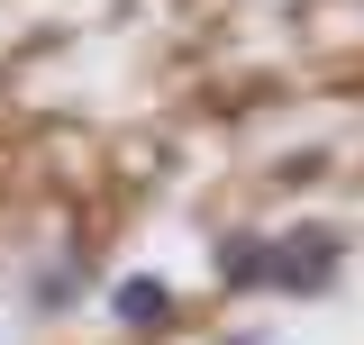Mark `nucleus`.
Listing matches in <instances>:
<instances>
[{"mask_svg": "<svg viewBox=\"0 0 364 345\" xmlns=\"http://www.w3.org/2000/svg\"><path fill=\"white\" fill-rule=\"evenodd\" d=\"M346 263V236L337 227H291V236H264V291H291V300H318Z\"/></svg>", "mask_w": 364, "mask_h": 345, "instance_id": "1", "label": "nucleus"}, {"mask_svg": "<svg viewBox=\"0 0 364 345\" xmlns=\"http://www.w3.org/2000/svg\"><path fill=\"white\" fill-rule=\"evenodd\" d=\"M109 309H119V327H164V318H173V282H155V273H128V282L109 291Z\"/></svg>", "mask_w": 364, "mask_h": 345, "instance_id": "2", "label": "nucleus"}, {"mask_svg": "<svg viewBox=\"0 0 364 345\" xmlns=\"http://www.w3.org/2000/svg\"><path fill=\"white\" fill-rule=\"evenodd\" d=\"M210 273H219V291H264V236H219V255H210Z\"/></svg>", "mask_w": 364, "mask_h": 345, "instance_id": "3", "label": "nucleus"}, {"mask_svg": "<svg viewBox=\"0 0 364 345\" xmlns=\"http://www.w3.org/2000/svg\"><path fill=\"white\" fill-rule=\"evenodd\" d=\"M219 345H264V336H219Z\"/></svg>", "mask_w": 364, "mask_h": 345, "instance_id": "4", "label": "nucleus"}]
</instances>
